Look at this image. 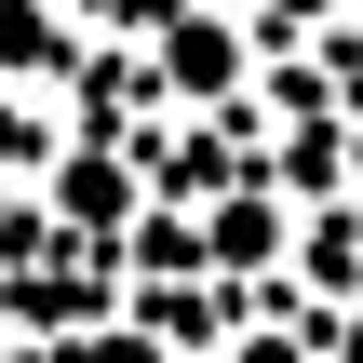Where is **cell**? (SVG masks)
Instances as JSON below:
<instances>
[{
    "instance_id": "cell-1",
    "label": "cell",
    "mask_w": 363,
    "mask_h": 363,
    "mask_svg": "<svg viewBox=\"0 0 363 363\" xmlns=\"http://www.w3.org/2000/svg\"><path fill=\"white\" fill-rule=\"evenodd\" d=\"M54 67H67L54 0H0V81H54Z\"/></svg>"
},
{
    "instance_id": "cell-2",
    "label": "cell",
    "mask_w": 363,
    "mask_h": 363,
    "mask_svg": "<svg viewBox=\"0 0 363 363\" xmlns=\"http://www.w3.org/2000/svg\"><path fill=\"white\" fill-rule=\"evenodd\" d=\"M162 67H175V94H216V81H229V67H242V40H229V27H202V13H189V27H175V40H162Z\"/></svg>"
},
{
    "instance_id": "cell-3",
    "label": "cell",
    "mask_w": 363,
    "mask_h": 363,
    "mask_svg": "<svg viewBox=\"0 0 363 363\" xmlns=\"http://www.w3.org/2000/svg\"><path fill=\"white\" fill-rule=\"evenodd\" d=\"M216 256H269V202H216Z\"/></svg>"
},
{
    "instance_id": "cell-4",
    "label": "cell",
    "mask_w": 363,
    "mask_h": 363,
    "mask_svg": "<svg viewBox=\"0 0 363 363\" xmlns=\"http://www.w3.org/2000/svg\"><path fill=\"white\" fill-rule=\"evenodd\" d=\"M81 363H162V350H148V337H94Z\"/></svg>"
}]
</instances>
